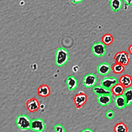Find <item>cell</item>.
<instances>
[{
    "label": "cell",
    "instance_id": "cell-3",
    "mask_svg": "<svg viewBox=\"0 0 132 132\" xmlns=\"http://www.w3.org/2000/svg\"><path fill=\"white\" fill-rule=\"evenodd\" d=\"M114 59L115 63L121 64L124 66L127 65L129 62V55L125 51L118 52L115 54Z\"/></svg>",
    "mask_w": 132,
    "mask_h": 132
},
{
    "label": "cell",
    "instance_id": "cell-27",
    "mask_svg": "<svg viewBox=\"0 0 132 132\" xmlns=\"http://www.w3.org/2000/svg\"><path fill=\"white\" fill-rule=\"evenodd\" d=\"M80 132H93V130L89 128H85L84 129L82 130Z\"/></svg>",
    "mask_w": 132,
    "mask_h": 132
},
{
    "label": "cell",
    "instance_id": "cell-4",
    "mask_svg": "<svg viewBox=\"0 0 132 132\" xmlns=\"http://www.w3.org/2000/svg\"><path fill=\"white\" fill-rule=\"evenodd\" d=\"M92 52L96 57L104 56L106 53V46L102 42L94 43L92 46Z\"/></svg>",
    "mask_w": 132,
    "mask_h": 132
},
{
    "label": "cell",
    "instance_id": "cell-28",
    "mask_svg": "<svg viewBox=\"0 0 132 132\" xmlns=\"http://www.w3.org/2000/svg\"><path fill=\"white\" fill-rule=\"evenodd\" d=\"M84 1V0H72V3H73V4H75L80 3Z\"/></svg>",
    "mask_w": 132,
    "mask_h": 132
},
{
    "label": "cell",
    "instance_id": "cell-21",
    "mask_svg": "<svg viewBox=\"0 0 132 132\" xmlns=\"http://www.w3.org/2000/svg\"><path fill=\"white\" fill-rule=\"evenodd\" d=\"M113 41V38L111 34H105L102 38V42L105 45H110Z\"/></svg>",
    "mask_w": 132,
    "mask_h": 132
},
{
    "label": "cell",
    "instance_id": "cell-8",
    "mask_svg": "<svg viewBox=\"0 0 132 132\" xmlns=\"http://www.w3.org/2000/svg\"><path fill=\"white\" fill-rule=\"evenodd\" d=\"M87 100V95L82 92H79L78 94H76L73 98L75 105L76 108L78 109L80 108L84 105V104L86 103Z\"/></svg>",
    "mask_w": 132,
    "mask_h": 132
},
{
    "label": "cell",
    "instance_id": "cell-1",
    "mask_svg": "<svg viewBox=\"0 0 132 132\" xmlns=\"http://www.w3.org/2000/svg\"><path fill=\"white\" fill-rule=\"evenodd\" d=\"M69 55L68 51L63 47L58 48L56 52L55 61L58 67L64 65L69 60Z\"/></svg>",
    "mask_w": 132,
    "mask_h": 132
},
{
    "label": "cell",
    "instance_id": "cell-12",
    "mask_svg": "<svg viewBox=\"0 0 132 132\" xmlns=\"http://www.w3.org/2000/svg\"><path fill=\"white\" fill-rule=\"evenodd\" d=\"M119 81L125 88L130 87L132 85V78L128 74H124L122 75L120 77Z\"/></svg>",
    "mask_w": 132,
    "mask_h": 132
},
{
    "label": "cell",
    "instance_id": "cell-16",
    "mask_svg": "<svg viewBox=\"0 0 132 132\" xmlns=\"http://www.w3.org/2000/svg\"><path fill=\"white\" fill-rule=\"evenodd\" d=\"M114 102L116 107L118 109H121L124 108L126 106L125 99L123 95L115 96Z\"/></svg>",
    "mask_w": 132,
    "mask_h": 132
},
{
    "label": "cell",
    "instance_id": "cell-18",
    "mask_svg": "<svg viewBox=\"0 0 132 132\" xmlns=\"http://www.w3.org/2000/svg\"><path fill=\"white\" fill-rule=\"evenodd\" d=\"M109 4L113 12H118L122 8L123 5L122 0H110Z\"/></svg>",
    "mask_w": 132,
    "mask_h": 132
},
{
    "label": "cell",
    "instance_id": "cell-10",
    "mask_svg": "<svg viewBox=\"0 0 132 132\" xmlns=\"http://www.w3.org/2000/svg\"><path fill=\"white\" fill-rule=\"evenodd\" d=\"M97 71L100 75L105 76L109 74L111 71L110 65L107 62L100 63L97 67Z\"/></svg>",
    "mask_w": 132,
    "mask_h": 132
},
{
    "label": "cell",
    "instance_id": "cell-23",
    "mask_svg": "<svg viewBox=\"0 0 132 132\" xmlns=\"http://www.w3.org/2000/svg\"><path fill=\"white\" fill-rule=\"evenodd\" d=\"M54 130L55 132H65L64 128L59 124H56L54 126Z\"/></svg>",
    "mask_w": 132,
    "mask_h": 132
},
{
    "label": "cell",
    "instance_id": "cell-14",
    "mask_svg": "<svg viewBox=\"0 0 132 132\" xmlns=\"http://www.w3.org/2000/svg\"><path fill=\"white\" fill-rule=\"evenodd\" d=\"M125 88L119 82H118L115 85H114L111 90V93L115 96L123 95L124 91L125 90Z\"/></svg>",
    "mask_w": 132,
    "mask_h": 132
},
{
    "label": "cell",
    "instance_id": "cell-15",
    "mask_svg": "<svg viewBox=\"0 0 132 132\" xmlns=\"http://www.w3.org/2000/svg\"><path fill=\"white\" fill-rule=\"evenodd\" d=\"M93 92L97 95L111 94V90L107 89L101 86H94L93 88Z\"/></svg>",
    "mask_w": 132,
    "mask_h": 132
},
{
    "label": "cell",
    "instance_id": "cell-24",
    "mask_svg": "<svg viewBox=\"0 0 132 132\" xmlns=\"http://www.w3.org/2000/svg\"><path fill=\"white\" fill-rule=\"evenodd\" d=\"M106 117L109 119H112L114 116V112H113L112 110H108L106 113Z\"/></svg>",
    "mask_w": 132,
    "mask_h": 132
},
{
    "label": "cell",
    "instance_id": "cell-11",
    "mask_svg": "<svg viewBox=\"0 0 132 132\" xmlns=\"http://www.w3.org/2000/svg\"><path fill=\"white\" fill-rule=\"evenodd\" d=\"M66 83L68 89L70 91L75 90L78 86V80L73 75H71L67 77Z\"/></svg>",
    "mask_w": 132,
    "mask_h": 132
},
{
    "label": "cell",
    "instance_id": "cell-9",
    "mask_svg": "<svg viewBox=\"0 0 132 132\" xmlns=\"http://www.w3.org/2000/svg\"><path fill=\"white\" fill-rule=\"evenodd\" d=\"M26 106L27 110L31 112L36 111L40 108V104L38 101L34 97L27 101Z\"/></svg>",
    "mask_w": 132,
    "mask_h": 132
},
{
    "label": "cell",
    "instance_id": "cell-13",
    "mask_svg": "<svg viewBox=\"0 0 132 132\" xmlns=\"http://www.w3.org/2000/svg\"><path fill=\"white\" fill-rule=\"evenodd\" d=\"M97 101L100 105L106 106L109 105L111 102V94L97 95Z\"/></svg>",
    "mask_w": 132,
    "mask_h": 132
},
{
    "label": "cell",
    "instance_id": "cell-17",
    "mask_svg": "<svg viewBox=\"0 0 132 132\" xmlns=\"http://www.w3.org/2000/svg\"><path fill=\"white\" fill-rule=\"evenodd\" d=\"M51 90L46 85H42L38 87V94L42 97H47L50 95Z\"/></svg>",
    "mask_w": 132,
    "mask_h": 132
},
{
    "label": "cell",
    "instance_id": "cell-20",
    "mask_svg": "<svg viewBox=\"0 0 132 132\" xmlns=\"http://www.w3.org/2000/svg\"><path fill=\"white\" fill-rule=\"evenodd\" d=\"M114 132H128V128L123 122H119L116 124L114 127Z\"/></svg>",
    "mask_w": 132,
    "mask_h": 132
},
{
    "label": "cell",
    "instance_id": "cell-5",
    "mask_svg": "<svg viewBox=\"0 0 132 132\" xmlns=\"http://www.w3.org/2000/svg\"><path fill=\"white\" fill-rule=\"evenodd\" d=\"M45 128L44 121L41 119H34L31 120L30 127L32 130L36 132H42Z\"/></svg>",
    "mask_w": 132,
    "mask_h": 132
},
{
    "label": "cell",
    "instance_id": "cell-25",
    "mask_svg": "<svg viewBox=\"0 0 132 132\" xmlns=\"http://www.w3.org/2000/svg\"><path fill=\"white\" fill-rule=\"evenodd\" d=\"M125 4L129 6L132 4V0H123Z\"/></svg>",
    "mask_w": 132,
    "mask_h": 132
},
{
    "label": "cell",
    "instance_id": "cell-2",
    "mask_svg": "<svg viewBox=\"0 0 132 132\" xmlns=\"http://www.w3.org/2000/svg\"><path fill=\"white\" fill-rule=\"evenodd\" d=\"M16 124L21 129L27 130L30 127L31 120L26 115L23 114L19 116L16 119Z\"/></svg>",
    "mask_w": 132,
    "mask_h": 132
},
{
    "label": "cell",
    "instance_id": "cell-6",
    "mask_svg": "<svg viewBox=\"0 0 132 132\" xmlns=\"http://www.w3.org/2000/svg\"><path fill=\"white\" fill-rule=\"evenodd\" d=\"M97 80V77L95 74L93 73H88L84 77L82 84L86 88H91L95 86Z\"/></svg>",
    "mask_w": 132,
    "mask_h": 132
},
{
    "label": "cell",
    "instance_id": "cell-7",
    "mask_svg": "<svg viewBox=\"0 0 132 132\" xmlns=\"http://www.w3.org/2000/svg\"><path fill=\"white\" fill-rule=\"evenodd\" d=\"M100 83L101 86L110 90L114 85L118 83V79L113 76L105 77L102 79Z\"/></svg>",
    "mask_w": 132,
    "mask_h": 132
},
{
    "label": "cell",
    "instance_id": "cell-29",
    "mask_svg": "<svg viewBox=\"0 0 132 132\" xmlns=\"http://www.w3.org/2000/svg\"><path fill=\"white\" fill-rule=\"evenodd\" d=\"M128 52H129V53L132 55V44H130L129 47H128Z\"/></svg>",
    "mask_w": 132,
    "mask_h": 132
},
{
    "label": "cell",
    "instance_id": "cell-26",
    "mask_svg": "<svg viewBox=\"0 0 132 132\" xmlns=\"http://www.w3.org/2000/svg\"><path fill=\"white\" fill-rule=\"evenodd\" d=\"M79 69V67L77 65H74L72 68V70L74 72H76L78 71Z\"/></svg>",
    "mask_w": 132,
    "mask_h": 132
},
{
    "label": "cell",
    "instance_id": "cell-22",
    "mask_svg": "<svg viewBox=\"0 0 132 132\" xmlns=\"http://www.w3.org/2000/svg\"><path fill=\"white\" fill-rule=\"evenodd\" d=\"M111 70L115 74H120L124 71V66L121 64L115 63L111 67Z\"/></svg>",
    "mask_w": 132,
    "mask_h": 132
},
{
    "label": "cell",
    "instance_id": "cell-19",
    "mask_svg": "<svg viewBox=\"0 0 132 132\" xmlns=\"http://www.w3.org/2000/svg\"><path fill=\"white\" fill-rule=\"evenodd\" d=\"M123 95L125 99L126 106L130 105L132 103V88H125Z\"/></svg>",
    "mask_w": 132,
    "mask_h": 132
}]
</instances>
